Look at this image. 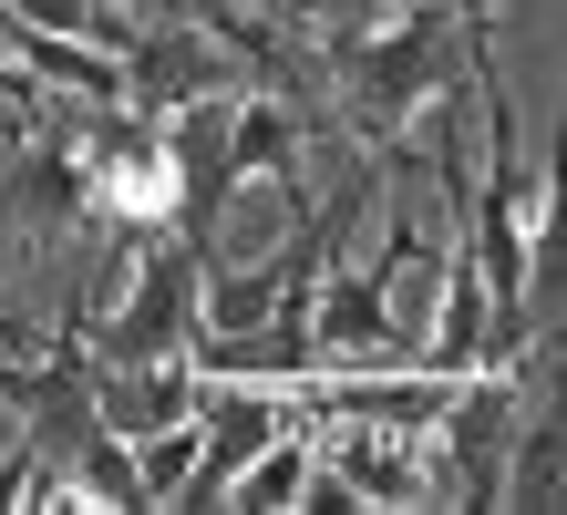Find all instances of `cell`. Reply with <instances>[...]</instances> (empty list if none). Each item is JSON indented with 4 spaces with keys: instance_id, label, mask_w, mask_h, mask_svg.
Here are the masks:
<instances>
[{
    "instance_id": "cell-1",
    "label": "cell",
    "mask_w": 567,
    "mask_h": 515,
    "mask_svg": "<svg viewBox=\"0 0 567 515\" xmlns=\"http://www.w3.org/2000/svg\"><path fill=\"white\" fill-rule=\"evenodd\" d=\"M104 196L135 206V217H165V206H176V176H165V155H135V165H114V176H104Z\"/></svg>"
}]
</instances>
